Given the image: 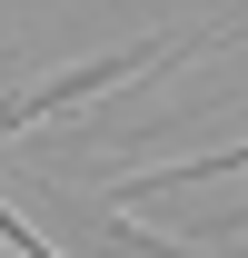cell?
Wrapping results in <instances>:
<instances>
[{
  "label": "cell",
  "mask_w": 248,
  "mask_h": 258,
  "mask_svg": "<svg viewBox=\"0 0 248 258\" xmlns=\"http://www.w3.org/2000/svg\"><path fill=\"white\" fill-rule=\"evenodd\" d=\"M228 30H248V20H228ZM228 30L129 40V50H109V60H80V70H60V80H40V90L0 99V139H20V129H30V119H50V109H80V99H90V90H109V80H139V70H169V60H189V50H209V40H228Z\"/></svg>",
  "instance_id": "1"
},
{
  "label": "cell",
  "mask_w": 248,
  "mask_h": 258,
  "mask_svg": "<svg viewBox=\"0 0 248 258\" xmlns=\"http://www.w3.org/2000/svg\"><path fill=\"white\" fill-rule=\"evenodd\" d=\"M0 238H10V248H20V258H60V248H50V238H40L30 219H20V209H10V199H0Z\"/></svg>",
  "instance_id": "2"
},
{
  "label": "cell",
  "mask_w": 248,
  "mask_h": 258,
  "mask_svg": "<svg viewBox=\"0 0 248 258\" xmlns=\"http://www.w3.org/2000/svg\"><path fill=\"white\" fill-rule=\"evenodd\" d=\"M238 258H248V248H238Z\"/></svg>",
  "instance_id": "3"
}]
</instances>
